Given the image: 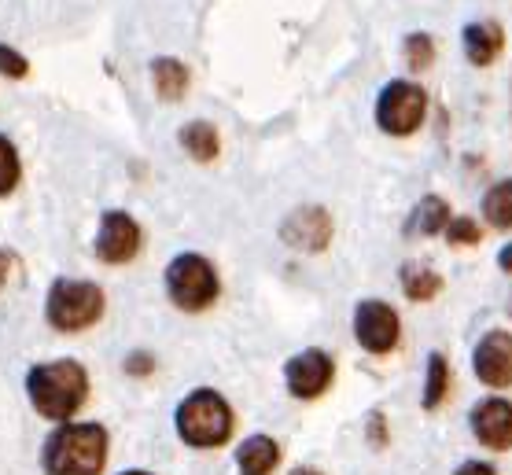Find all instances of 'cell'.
<instances>
[{"mask_svg":"<svg viewBox=\"0 0 512 475\" xmlns=\"http://www.w3.org/2000/svg\"><path fill=\"white\" fill-rule=\"evenodd\" d=\"M26 391H30V402L41 417L67 420L82 409L85 394H89V376L78 361H48V365L30 369Z\"/></svg>","mask_w":512,"mask_h":475,"instance_id":"cell-1","label":"cell"},{"mask_svg":"<svg viewBox=\"0 0 512 475\" xmlns=\"http://www.w3.org/2000/svg\"><path fill=\"white\" fill-rule=\"evenodd\" d=\"M107 461V431L100 424H63L45 442L48 475H100Z\"/></svg>","mask_w":512,"mask_h":475,"instance_id":"cell-2","label":"cell"},{"mask_svg":"<svg viewBox=\"0 0 512 475\" xmlns=\"http://www.w3.org/2000/svg\"><path fill=\"white\" fill-rule=\"evenodd\" d=\"M177 431H181V439L188 446L214 450V446L229 442V435H233V409L218 391H207V387L192 391L177 406Z\"/></svg>","mask_w":512,"mask_h":475,"instance_id":"cell-3","label":"cell"},{"mask_svg":"<svg viewBox=\"0 0 512 475\" xmlns=\"http://www.w3.org/2000/svg\"><path fill=\"white\" fill-rule=\"evenodd\" d=\"M100 313H104V291L89 280H56L48 291L45 317L59 332H82L100 321Z\"/></svg>","mask_w":512,"mask_h":475,"instance_id":"cell-4","label":"cell"},{"mask_svg":"<svg viewBox=\"0 0 512 475\" xmlns=\"http://www.w3.org/2000/svg\"><path fill=\"white\" fill-rule=\"evenodd\" d=\"M166 291L177 310L199 313L218 299V273L203 255H177L166 266Z\"/></svg>","mask_w":512,"mask_h":475,"instance_id":"cell-5","label":"cell"},{"mask_svg":"<svg viewBox=\"0 0 512 475\" xmlns=\"http://www.w3.org/2000/svg\"><path fill=\"white\" fill-rule=\"evenodd\" d=\"M424 111H428L424 89L395 78V82L384 85V93L376 100V126L391 133V137H409L424 122Z\"/></svg>","mask_w":512,"mask_h":475,"instance_id":"cell-6","label":"cell"},{"mask_svg":"<svg viewBox=\"0 0 512 475\" xmlns=\"http://www.w3.org/2000/svg\"><path fill=\"white\" fill-rule=\"evenodd\" d=\"M140 251V225L126 210H107L96 232V258L107 266H126Z\"/></svg>","mask_w":512,"mask_h":475,"instance_id":"cell-7","label":"cell"},{"mask_svg":"<svg viewBox=\"0 0 512 475\" xmlns=\"http://www.w3.org/2000/svg\"><path fill=\"white\" fill-rule=\"evenodd\" d=\"M354 336L369 354H387L398 343V313L380 299H365L354 313Z\"/></svg>","mask_w":512,"mask_h":475,"instance_id":"cell-8","label":"cell"},{"mask_svg":"<svg viewBox=\"0 0 512 475\" xmlns=\"http://www.w3.org/2000/svg\"><path fill=\"white\" fill-rule=\"evenodd\" d=\"M280 240L295 251H306V255H317L325 251L328 240H332V218H328L325 207H299L291 210L284 225H280Z\"/></svg>","mask_w":512,"mask_h":475,"instance_id":"cell-9","label":"cell"},{"mask_svg":"<svg viewBox=\"0 0 512 475\" xmlns=\"http://www.w3.org/2000/svg\"><path fill=\"white\" fill-rule=\"evenodd\" d=\"M332 358H328L325 350H303V354H295V358L284 365V376H288V391L295 398H317V394L328 391V383H332Z\"/></svg>","mask_w":512,"mask_h":475,"instance_id":"cell-10","label":"cell"},{"mask_svg":"<svg viewBox=\"0 0 512 475\" xmlns=\"http://www.w3.org/2000/svg\"><path fill=\"white\" fill-rule=\"evenodd\" d=\"M476 376L487 387H512V332H487L476 347Z\"/></svg>","mask_w":512,"mask_h":475,"instance_id":"cell-11","label":"cell"},{"mask_svg":"<svg viewBox=\"0 0 512 475\" xmlns=\"http://www.w3.org/2000/svg\"><path fill=\"white\" fill-rule=\"evenodd\" d=\"M472 431L487 450H512V402L483 398L472 409Z\"/></svg>","mask_w":512,"mask_h":475,"instance_id":"cell-12","label":"cell"},{"mask_svg":"<svg viewBox=\"0 0 512 475\" xmlns=\"http://www.w3.org/2000/svg\"><path fill=\"white\" fill-rule=\"evenodd\" d=\"M280 461V446L269 435H251V439L236 450V464L244 475H269Z\"/></svg>","mask_w":512,"mask_h":475,"instance_id":"cell-13","label":"cell"},{"mask_svg":"<svg viewBox=\"0 0 512 475\" xmlns=\"http://www.w3.org/2000/svg\"><path fill=\"white\" fill-rule=\"evenodd\" d=\"M152 85L159 100L174 104V100H181L188 93V67L181 59H170V56L152 59Z\"/></svg>","mask_w":512,"mask_h":475,"instance_id":"cell-14","label":"cell"},{"mask_svg":"<svg viewBox=\"0 0 512 475\" xmlns=\"http://www.w3.org/2000/svg\"><path fill=\"white\" fill-rule=\"evenodd\" d=\"M501 26L498 23H472L465 26V56L476 63V67H490L501 52Z\"/></svg>","mask_w":512,"mask_h":475,"instance_id":"cell-15","label":"cell"},{"mask_svg":"<svg viewBox=\"0 0 512 475\" xmlns=\"http://www.w3.org/2000/svg\"><path fill=\"white\" fill-rule=\"evenodd\" d=\"M181 148L196 159V163H214L218 159V151H222V140H218V129L210 126V122H188L181 126Z\"/></svg>","mask_w":512,"mask_h":475,"instance_id":"cell-16","label":"cell"},{"mask_svg":"<svg viewBox=\"0 0 512 475\" xmlns=\"http://www.w3.org/2000/svg\"><path fill=\"white\" fill-rule=\"evenodd\" d=\"M450 225V203L439 196H424L413 207L409 214V225L406 232H417V236H435V232H443Z\"/></svg>","mask_w":512,"mask_h":475,"instance_id":"cell-17","label":"cell"},{"mask_svg":"<svg viewBox=\"0 0 512 475\" xmlns=\"http://www.w3.org/2000/svg\"><path fill=\"white\" fill-rule=\"evenodd\" d=\"M439 288H443V277L435 273V269L420 266V262H409V266H402V291H406V299L413 302H428L439 295Z\"/></svg>","mask_w":512,"mask_h":475,"instance_id":"cell-18","label":"cell"},{"mask_svg":"<svg viewBox=\"0 0 512 475\" xmlns=\"http://www.w3.org/2000/svg\"><path fill=\"white\" fill-rule=\"evenodd\" d=\"M483 218L494 229H512V177L487 188V196H483Z\"/></svg>","mask_w":512,"mask_h":475,"instance_id":"cell-19","label":"cell"},{"mask_svg":"<svg viewBox=\"0 0 512 475\" xmlns=\"http://www.w3.org/2000/svg\"><path fill=\"white\" fill-rule=\"evenodd\" d=\"M446 383H450V369H446L443 354H431L428 358V383H424V409H435L443 402Z\"/></svg>","mask_w":512,"mask_h":475,"instance_id":"cell-20","label":"cell"},{"mask_svg":"<svg viewBox=\"0 0 512 475\" xmlns=\"http://www.w3.org/2000/svg\"><path fill=\"white\" fill-rule=\"evenodd\" d=\"M23 177V166H19V151L8 137H0V196H8Z\"/></svg>","mask_w":512,"mask_h":475,"instance_id":"cell-21","label":"cell"},{"mask_svg":"<svg viewBox=\"0 0 512 475\" xmlns=\"http://www.w3.org/2000/svg\"><path fill=\"white\" fill-rule=\"evenodd\" d=\"M431 59H435V41H431V34H409L406 37L409 70H428Z\"/></svg>","mask_w":512,"mask_h":475,"instance_id":"cell-22","label":"cell"},{"mask_svg":"<svg viewBox=\"0 0 512 475\" xmlns=\"http://www.w3.org/2000/svg\"><path fill=\"white\" fill-rule=\"evenodd\" d=\"M446 240H450L454 247L479 244V225L472 218H450V225H446Z\"/></svg>","mask_w":512,"mask_h":475,"instance_id":"cell-23","label":"cell"},{"mask_svg":"<svg viewBox=\"0 0 512 475\" xmlns=\"http://www.w3.org/2000/svg\"><path fill=\"white\" fill-rule=\"evenodd\" d=\"M0 74H4V78H26V74H30V63H26L23 52L0 45Z\"/></svg>","mask_w":512,"mask_h":475,"instance_id":"cell-24","label":"cell"},{"mask_svg":"<svg viewBox=\"0 0 512 475\" xmlns=\"http://www.w3.org/2000/svg\"><path fill=\"white\" fill-rule=\"evenodd\" d=\"M152 369H155V361H152V354H144V350H137V354H129L126 358L129 376H148Z\"/></svg>","mask_w":512,"mask_h":475,"instance_id":"cell-25","label":"cell"},{"mask_svg":"<svg viewBox=\"0 0 512 475\" xmlns=\"http://www.w3.org/2000/svg\"><path fill=\"white\" fill-rule=\"evenodd\" d=\"M369 442H373V446H384L387 442V424L380 420V413L369 417Z\"/></svg>","mask_w":512,"mask_h":475,"instance_id":"cell-26","label":"cell"},{"mask_svg":"<svg viewBox=\"0 0 512 475\" xmlns=\"http://www.w3.org/2000/svg\"><path fill=\"white\" fill-rule=\"evenodd\" d=\"M454 475H498L490 464H483V461H468V464H461Z\"/></svg>","mask_w":512,"mask_h":475,"instance_id":"cell-27","label":"cell"},{"mask_svg":"<svg viewBox=\"0 0 512 475\" xmlns=\"http://www.w3.org/2000/svg\"><path fill=\"white\" fill-rule=\"evenodd\" d=\"M498 266L505 269V273H512V244H509V247H501V255H498Z\"/></svg>","mask_w":512,"mask_h":475,"instance_id":"cell-28","label":"cell"},{"mask_svg":"<svg viewBox=\"0 0 512 475\" xmlns=\"http://www.w3.org/2000/svg\"><path fill=\"white\" fill-rule=\"evenodd\" d=\"M4 280H8V255L0 251V288H4Z\"/></svg>","mask_w":512,"mask_h":475,"instance_id":"cell-29","label":"cell"},{"mask_svg":"<svg viewBox=\"0 0 512 475\" xmlns=\"http://www.w3.org/2000/svg\"><path fill=\"white\" fill-rule=\"evenodd\" d=\"M291 475H321V472H314V468H295Z\"/></svg>","mask_w":512,"mask_h":475,"instance_id":"cell-30","label":"cell"},{"mask_svg":"<svg viewBox=\"0 0 512 475\" xmlns=\"http://www.w3.org/2000/svg\"><path fill=\"white\" fill-rule=\"evenodd\" d=\"M126 475H148V472H126Z\"/></svg>","mask_w":512,"mask_h":475,"instance_id":"cell-31","label":"cell"}]
</instances>
